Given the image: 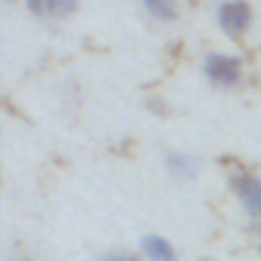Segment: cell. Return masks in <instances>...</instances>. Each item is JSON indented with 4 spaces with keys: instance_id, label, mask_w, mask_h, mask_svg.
<instances>
[{
    "instance_id": "obj_9",
    "label": "cell",
    "mask_w": 261,
    "mask_h": 261,
    "mask_svg": "<svg viewBox=\"0 0 261 261\" xmlns=\"http://www.w3.org/2000/svg\"><path fill=\"white\" fill-rule=\"evenodd\" d=\"M4 4H13V0H4Z\"/></svg>"
},
{
    "instance_id": "obj_7",
    "label": "cell",
    "mask_w": 261,
    "mask_h": 261,
    "mask_svg": "<svg viewBox=\"0 0 261 261\" xmlns=\"http://www.w3.org/2000/svg\"><path fill=\"white\" fill-rule=\"evenodd\" d=\"M142 7L157 22H172L178 16V0H142Z\"/></svg>"
},
{
    "instance_id": "obj_2",
    "label": "cell",
    "mask_w": 261,
    "mask_h": 261,
    "mask_svg": "<svg viewBox=\"0 0 261 261\" xmlns=\"http://www.w3.org/2000/svg\"><path fill=\"white\" fill-rule=\"evenodd\" d=\"M252 19H255V13H252L249 0H221V4L215 7V25H218V31L227 34V37H233V40L243 37L252 28Z\"/></svg>"
},
{
    "instance_id": "obj_3",
    "label": "cell",
    "mask_w": 261,
    "mask_h": 261,
    "mask_svg": "<svg viewBox=\"0 0 261 261\" xmlns=\"http://www.w3.org/2000/svg\"><path fill=\"white\" fill-rule=\"evenodd\" d=\"M230 188H233V197H237L240 209L252 221H261V178L255 172H237Z\"/></svg>"
},
{
    "instance_id": "obj_1",
    "label": "cell",
    "mask_w": 261,
    "mask_h": 261,
    "mask_svg": "<svg viewBox=\"0 0 261 261\" xmlns=\"http://www.w3.org/2000/svg\"><path fill=\"white\" fill-rule=\"evenodd\" d=\"M243 62L230 53H209L203 59V77L215 89H237L243 83Z\"/></svg>"
},
{
    "instance_id": "obj_5",
    "label": "cell",
    "mask_w": 261,
    "mask_h": 261,
    "mask_svg": "<svg viewBox=\"0 0 261 261\" xmlns=\"http://www.w3.org/2000/svg\"><path fill=\"white\" fill-rule=\"evenodd\" d=\"M25 7L34 19H43V22H62L68 19L71 13H77L80 0H25Z\"/></svg>"
},
{
    "instance_id": "obj_6",
    "label": "cell",
    "mask_w": 261,
    "mask_h": 261,
    "mask_svg": "<svg viewBox=\"0 0 261 261\" xmlns=\"http://www.w3.org/2000/svg\"><path fill=\"white\" fill-rule=\"evenodd\" d=\"M139 246H142L145 261H178V252H175L172 240H166V237H160V233H148V237H142Z\"/></svg>"
},
{
    "instance_id": "obj_8",
    "label": "cell",
    "mask_w": 261,
    "mask_h": 261,
    "mask_svg": "<svg viewBox=\"0 0 261 261\" xmlns=\"http://www.w3.org/2000/svg\"><path fill=\"white\" fill-rule=\"evenodd\" d=\"M101 261H142L136 252H129V249H114V252H108Z\"/></svg>"
},
{
    "instance_id": "obj_4",
    "label": "cell",
    "mask_w": 261,
    "mask_h": 261,
    "mask_svg": "<svg viewBox=\"0 0 261 261\" xmlns=\"http://www.w3.org/2000/svg\"><path fill=\"white\" fill-rule=\"evenodd\" d=\"M163 166H166V172H169V178L172 181H194L197 175H200V157L197 154H191V151H166V157H163Z\"/></svg>"
}]
</instances>
